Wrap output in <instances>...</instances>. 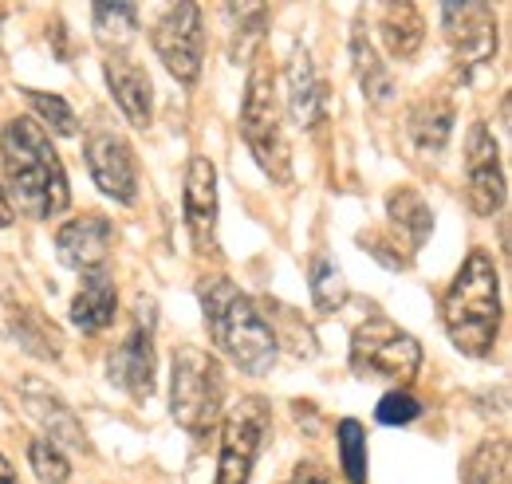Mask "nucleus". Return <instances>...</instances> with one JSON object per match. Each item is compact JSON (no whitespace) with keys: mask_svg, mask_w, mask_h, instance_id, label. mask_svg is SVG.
I'll return each instance as SVG.
<instances>
[{"mask_svg":"<svg viewBox=\"0 0 512 484\" xmlns=\"http://www.w3.org/2000/svg\"><path fill=\"white\" fill-rule=\"evenodd\" d=\"M0 162L12 193V205L36 221L64 213L71 201L64 162L52 146V134L36 119H12L0 130Z\"/></svg>","mask_w":512,"mask_h":484,"instance_id":"nucleus-1","label":"nucleus"},{"mask_svg":"<svg viewBox=\"0 0 512 484\" xmlns=\"http://www.w3.org/2000/svg\"><path fill=\"white\" fill-rule=\"evenodd\" d=\"M201 311H205V327L213 347L245 374H268L280 347L272 335V323L264 319V311L256 307L253 296H245L233 280L217 276L201 288Z\"/></svg>","mask_w":512,"mask_h":484,"instance_id":"nucleus-2","label":"nucleus"},{"mask_svg":"<svg viewBox=\"0 0 512 484\" xmlns=\"http://www.w3.org/2000/svg\"><path fill=\"white\" fill-rule=\"evenodd\" d=\"M442 323H446L449 343L461 355L485 359L493 351L497 331H501V284H497V264L489 252L477 248L457 268L442 300Z\"/></svg>","mask_w":512,"mask_h":484,"instance_id":"nucleus-3","label":"nucleus"},{"mask_svg":"<svg viewBox=\"0 0 512 484\" xmlns=\"http://www.w3.org/2000/svg\"><path fill=\"white\" fill-rule=\"evenodd\" d=\"M225 410L221 363L201 347H178L170 370V414L186 433H209Z\"/></svg>","mask_w":512,"mask_h":484,"instance_id":"nucleus-4","label":"nucleus"},{"mask_svg":"<svg viewBox=\"0 0 512 484\" xmlns=\"http://www.w3.org/2000/svg\"><path fill=\"white\" fill-rule=\"evenodd\" d=\"M241 138L249 142L256 166L272 182H292V158H288V142L280 130L276 75H272L268 60H256L249 71V87H245V103H241Z\"/></svg>","mask_w":512,"mask_h":484,"instance_id":"nucleus-5","label":"nucleus"},{"mask_svg":"<svg viewBox=\"0 0 512 484\" xmlns=\"http://www.w3.org/2000/svg\"><path fill=\"white\" fill-rule=\"evenodd\" d=\"M351 370L359 378H379L402 390L422 370V343L386 315L363 319L351 335Z\"/></svg>","mask_w":512,"mask_h":484,"instance_id":"nucleus-6","label":"nucleus"},{"mask_svg":"<svg viewBox=\"0 0 512 484\" xmlns=\"http://www.w3.org/2000/svg\"><path fill=\"white\" fill-rule=\"evenodd\" d=\"M268 433V402L241 398L221 425V453H217V484H249L253 481L256 453Z\"/></svg>","mask_w":512,"mask_h":484,"instance_id":"nucleus-7","label":"nucleus"},{"mask_svg":"<svg viewBox=\"0 0 512 484\" xmlns=\"http://www.w3.org/2000/svg\"><path fill=\"white\" fill-rule=\"evenodd\" d=\"M154 52L166 63V71L193 87L201 79L205 63V24L197 4H170L154 24Z\"/></svg>","mask_w":512,"mask_h":484,"instance_id":"nucleus-8","label":"nucleus"},{"mask_svg":"<svg viewBox=\"0 0 512 484\" xmlns=\"http://www.w3.org/2000/svg\"><path fill=\"white\" fill-rule=\"evenodd\" d=\"M442 32H446L449 52H453V63L461 67V75L481 71L497 52V20L489 4H477V0L442 4Z\"/></svg>","mask_w":512,"mask_h":484,"instance_id":"nucleus-9","label":"nucleus"},{"mask_svg":"<svg viewBox=\"0 0 512 484\" xmlns=\"http://www.w3.org/2000/svg\"><path fill=\"white\" fill-rule=\"evenodd\" d=\"M465 193H469V209L477 217H493L505 205V170H501V154H497V138L485 122L469 126L465 138Z\"/></svg>","mask_w":512,"mask_h":484,"instance_id":"nucleus-10","label":"nucleus"},{"mask_svg":"<svg viewBox=\"0 0 512 484\" xmlns=\"http://www.w3.org/2000/svg\"><path fill=\"white\" fill-rule=\"evenodd\" d=\"M83 158H87L91 182L99 185L111 201H119V205L138 201V162H134V150H130V142L123 134L95 130L83 142Z\"/></svg>","mask_w":512,"mask_h":484,"instance_id":"nucleus-11","label":"nucleus"},{"mask_svg":"<svg viewBox=\"0 0 512 484\" xmlns=\"http://www.w3.org/2000/svg\"><path fill=\"white\" fill-rule=\"evenodd\" d=\"M111 241H115V225L103 213H83V217H71L56 233V256H60L64 268L95 272V268L107 264Z\"/></svg>","mask_w":512,"mask_h":484,"instance_id":"nucleus-12","label":"nucleus"},{"mask_svg":"<svg viewBox=\"0 0 512 484\" xmlns=\"http://www.w3.org/2000/svg\"><path fill=\"white\" fill-rule=\"evenodd\" d=\"M182 201H186V229L193 237V248L201 256L213 252V241H217V170L209 158H201V154L190 158Z\"/></svg>","mask_w":512,"mask_h":484,"instance_id":"nucleus-13","label":"nucleus"},{"mask_svg":"<svg viewBox=\"0 0 512 484\" xmlns=\"http://www.w3.org/2000/svg\"><path fill=\"white\" fill-rule=\"evenodd\" d=\"M107 378H111V386H119L134 402L154 394V339H150V327L146 331H142V323L130 327L127 339L107 355Z\"/></svg>","mask_w":512,"mask_h":484,"instance_id":"nucleus-14","label":"nucleus"},{"mask_svg":"<svg viewBox=\"0 0 512 484\" xmlns=\"http://www.w3.org/2000/svg\"><path fill=\"white\" fill-rule=\"evenodd\" d=\"M103 75H107V87L119 103V111L127 115L130 126H150L154 115V87H150V75L142 63H134L127 52H111L103 60Z\"/></svg>","mask_w":512,"mask_h":484,"instance_id":"nucleus-15","label":"nucleus"},{"mask_svg":"<svg viewBox=\"0 0 512 484\" xmlns=\"http://www.w3.org/2000/svg\"><path fill=\"white\" fill-rule=\"evenodd\" d=\"M20 398H24L28 414L48 429V441H56L60 449H64V445H71V449H87V433H83V425H79V418L71 414V406H67L52 386H44L40 378H24Z\"/></svg>","mask_w":512,"mask_h":484,"instance_id":"nucleus-16","label":"nucleus"},{"mask_svg":"<svg viewBox=\"0 0 512 484\" xmlns=\"http://www.w3.org/2000/svg\"><path fill=\"white\" fill-rule=\"evenodd\" d=\"M115 311H119V288H115V280L103 268L83 272V284H79V292L71 300V323L83 327V331H91V335H99V331H107L115 323Z\"/></svg>","mask_w":512,"mask_h":484,"instance_id":"nucleus-17","label":"nucleus"},{"mask_svg":"<svg viewBox=\"0 0 512 484\" xmlns=\"http://www.w3.org/2000/svg\"><path fill=\"white\" fill-rule=\"evenodd\" d=\"M288 111L304 130H312L323 119V87L308 48H296L288 60Z\"/></svg>","mask_w":512,"mask_h":484,"instance_id":"nucleus-18","label":"nucleus"},{"mask_svg":"<svg viewBox=\"0 0 512 484\" xmlns=\"http://www.w3.org/2000/svg\"><path fill=\"white\" fill-rule=\"evenodd\" d=\"M379 32H383L386 52L394 60H414L422 40H426V24H422V12L410 4V0H390L379 8Z\"/></svg>","mask_w":512,"mask_h":484,"instance_id":"nucleus-19","label":"nucleus"},{"mask_svg":"<svg viewBox=\"0 0 512 484\" xmlns=\"http://www.w3.org/2000/svg\"><path fill=\"white\" fill-rule=\"evenodd\" d=\"M386 213H390V229H394V237L406 244L410 252H418L426 237L434 233V213H430V205H426V197L418 193V189H394L390 197H386Z\"/></svg>","mask_w":512,"mask_h":484,"instance_id":"nucleus-20","label":"nucleus"},{"mask_svg":"<svg viewBox=\"0 0 512 484\" xmlns=\"http://www.w3.org/2000/svg\"><path fill=\"white\" fill-rule=\"evenodd\" d=\"M449 130H453V103H449V99H422V103L410 111V138H414V146L426 150V154L446 150Z\"/></svg>","mask_w":512,"mask_h":484,"instance_id":"nucleus-21","label":"nucleus"},{"mask_svg":"<svg viewBox=\"0 0 512 484\" xmlns=\"http://www.w3.org/2000/svg\"><path fill=\"white\" fill-rule=\"evenodd\" d=\"M509 477H512V453L505 437L481 441L465 457V465H461V484H509Z\"/></svg>","mask_w":512,"mask_h":484,"instance_id":"nucleus-22","label":"nucleus"},{"mask_svg":"<svg viewBox=\"0 0 512 484\" xmlns=\"http://www.w3.org/2000/svg\"><path fill=\"white\" fill-rule=\"evenodd\" d=\"M91 20H95V40L107 52H127V44L138 32V8L134 4H95Z\"/></svg>","mask_w":512,"mask_h":484,"instance_id":"nucleus-23","label":"nucleus"},{"mask_svg":"<svg viewBox=\"0 0 512 484\" xmlns=\"http://www.w3.org/2000/svg\"><path fill=\"white\" fill-rule=\"evenodd\" d=\"M12 335L24 351H32L36 359H60V331L32 307H20L12 315Z\"/></svg>","mask_w":512,"mask_h":484,"instance_id":"nucleus-24","label":"nucleus"},{"mask_svg":"<svg viewBox=\"0 0 512 484\" xmlns=\"http://www.w3.org/2000/svg\"><path fill=\"white\" fill-rule=\"evenodd\" d=\"M351 60L359 71V83H363V95L371 103H386L390 99V75L379 63V56L371 52V40L363 36V24H355V36H351Z\"/></svg>","mask_w":512,"mask_h":484,"instance_id":"nucleus-25","label":"nucleus"},{"mask_svg":"<svg viewBox=\"0 0 512 484\" xmlns=\"http://www.w3.org/2000/svg\"><path fill=\"white\" fill-rule=\"evenodd\" d=\"M335 445H339V469L347 484H367V433L355 418H343L335 425Z\"/></svg>","mask_w":512,"mask_h":484,"instance_id":"nucleus-26","label":"nucleus"},{"mask_svg":"<svg viewBox=\"0 0 512 484\" xmlns=\"http://www.w3.org/2000/svg\"><path fill=\"white\" fill-rule=\"evenodd\" d=\"M308 288H312V300L320 311H339L347 300V284H343V272L331 256H316L312 268H308Z\"/></svg>","mask_w":512,"mask_h":484,"instance_id":"nucleus-27","label":"nucleus"},{"mask_svg":"<svg viewBox=\"0 0 512 484\" xmlns=\"http://www.w3.org/2000/svg\"><path fill=\"white\" fill-rule=\"evenodd\" d=\"M24 99H28V107H32V119H40L52 134H60V138H71L75 130H79V122H75V111H71V103H67L64 95H52V91H32V87H24Z\"/></svg>","mask_w":512,"mask_h":484,"instance_id":"nucleus-28","label":"nucleus"},{"mask_svg":"<svg viewBox=\"0 0 512 484\" xmlns=\"http://www.w3.org/2000/svg\"><path fill=\"white\" fill-rule=\"evenodd\" d=\"M28 465H32V473L44 484L71 481V461H67V453L56 441H48V437H36V441L28 445Z\"/></svg>","mask_w":512,"mask_h":484,"instance_id":"nucleus-29","label":"nucleus"},{"mask_svg":"<svg viewBox=\"0 0 512 484\" xmlns=\"http://www.w3.org/2000/svg\"><path fill=\"white\" fill-rule=\"evenodd\" d=\"M375 418L383 425H410L422 418V402L410 390H390L383 402L375 406Z\"/></svg>","mask_w":512,"mask_h":484,"instance_id":"nucleus-30","label":"nucleus"},{"mask_svg":"<svg viewBox=\"0 0 512 484\" xmlns=\"http://www.w3.org/2000/svg\"><path fill=\"white\" fill-rule=\"evenodd\" d=\"M292 484H331V473H327L323 465H316V461H300Z\"/></svg>","mask_w":512,"mask_h":484,"instance_id":"nucleus-31","label":"nucleus"},{"mask_svg":"<svg viewBox=\"0 0 512 484\" xmlns=\"http://www.w3.org/2000/svg\"><path fill=\"white\" fill-rule=\"evenodd\" d=\"M12 201H8V193H4V182H0V229H8L12 225Z\"/></svg>","mask_w":512,"mask_h":484,"instance_id":"nucleus-32","label":"nucleus"},{"mask_svg":"<svg viewBox=\"0 0 512 484\" xmlns=\"http://www.w3.org/2000/svg\"><path fill=\"white\" fill-rule=\"evenodd\" d=\"M0 484H20V477H16V469L8 465V457L0 453Z\"/></svg>","mask_w":512,"mask_h":484,"instance_id":"nucleus-33","label":"nucleus"}]
</instances>
